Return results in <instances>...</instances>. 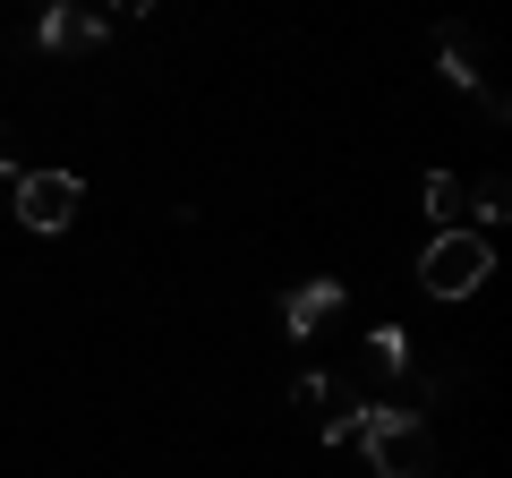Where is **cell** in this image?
<instances>
[{
  "mask_svg": "<svg viewBox=\"0 0 512 478\" xmlns=\"http://www.w3.org/2000/svg\"><path fill=\"white\" fill-rule=\"evenodd\" d=\"M367 461H376V478H427V461H436V427H427V410H410L402 393H376V402L359 410V436Z\"/></svg>",
  "mask_w": 512,
  "mask_h": 478,
  "instance_id": "obj_1",
  "label": "cell"
},
{
  "mask_svg": "<svg viewBox=\"0 0 512 478\" xmlns=\"http://www.w3.org/2000/svg\"><path fill=\"white\" fill-rule=\"evenodd\" d=\"M487 274H495V239H478V231H436L427 257H419V291L427 299H470Z\"/></svg>",
  "mask_w": 512,
  "mask_h": 478,
  "instance_id": "obj_2",
  "label": "cell"
},
{
  "mask_svg": "<svg viewBox=\"0 0 512 478\" xmlns=\"http://www.w3.org/2000/svg\"><path fill=\"white\" fill-rule=\"evenodd\" d=\"M77 205H86V180L77 171H18V188H9V214L26 222V231H69L77 222Z\"/></svg>",
  "mask_w": 512,
  "mask_h": 478,
  "instance_id": "obj_3",
  "label": "cell"
},
{
  "mask_svg": "<svg viewBox=\"0 0 512 478\" xmlns=\"http://www.w3.org/2000/svg\"><path fill=\"white\" fill-rule=\"evenodd\" d=\"M291 402L308 410V427H316L325 444H350V436H359V410L376 402V393H359V376H299Z\"/></svg>",
  "mask_w": 512,
  "mask_h": 478,
  "instance_id": "obj_4",
  "label": "cell"
},
{
  "mask_svg": "<svg viewBox=\"0 0 512 478\" xmlns=\"http://www.w3.org/2000/svg\"><path fill=\"white\" fill-rule=\"evenodd\" d=\"M333 316H342V282H333V274L299 282V291L282 299V333H291V342H316V333H325Z\"/></svg>",
  "mask_w": 512,
  "mask_h": 478,
  "instance_id": "obj_5",
  "label": "cell"
},
{
  "mask_svg": "<svg viewBox=\"0 0 512 478\" xmlns=\"http://www.w3.org/2000/svg\"><path fill=\"white\" fill-rule=\"evenodd\" d=\"M436 52H444V86H461V94H478V86H487V69H478V52H487V43H478L470 35V26H436Z\"/></svg>",
  "mask_w": 512,
  "mask_h": 478,
  "instance_id": "obj_6",
  "label": "cell"
},
{
  "mask_svg": "<svg viewBox=\"0 0 512 478\" xmlns=\"http://www.w3.org/2000/svg\"><path fill=\"white\" fill-rule=\"evenodd\" d=\"M103 35H111V18H94V9H52V18L35 26L43 52H94Z\"/></svg>",
  "mask_w": 512,
  "mask_h": 478,
  "instance_id": "obj_7",
  "label": "cell"
},
{
  "mask_svg": "<svg viewBox=\"0 0 512 478\" xmlns=\"http://www.w3.org/2000/svg\"><path fill=\"white\" fill-rule=\"evenodd\" d=\"M419 205L436 231H470V188H461V171H427L419 180Z\"/></svg>",
  "mask_w": 512,
  "mask_h": 478,
  "instance_id": "obj_8",
  "label": "cell"
},
{
  "mask_svg": "<svg viewBox=\"0 0 512 478\" xmlns=\"http://www.w3.org/2000/svg\"><path fill=\"white\" fill-rule=\"evenodd\" d=\"M495 222H512V180H504V171H487V180H470V231L487 239Z\"/></svg>",
  "mask_w": 512,
  "mask_h": 478,
  "instance_id": "obj_9",
  "label": "cell"
},
{
  "mask_svg": "<svg viewBox=\"0 0 512 478\" xmlns=\"http://www.w3.org/2000/svg\"><path fill=\"white\" fill-rule=\"evenodd\" d=\"M359 368H367V376H402V368H410V333H402V325H376V333L359 342Z\"/></svg>",
  "mask_w": 512,
  "mask_h": 478,
  "instance_id": "obj_10",
  "label": "cell"
},
{
  "mask_svg": "<svg viewBox=\"0 0 512 478\" xmlns=\"http://www.w3.org/2000/svg\"><path fill=\"white\" fill-rule=\"evenodd\" d=\"M478 111H487L495 129H504V120H512V94H504V86H478Z\"/></svg>",
  "mask_w": 512,
  "mask_h": 478,
  "instance_id": "obj_11",
  "label": "cell"
},
{
  "mask_svg": "<svg viewBox=\"0 0 512 478\" xmlns=\"http://www.w3.org/2000/svg\"><path fill=\"white\" fill-rule=\"evenodd\" d=\"M9 163H18V137H9V129H0V171H9Z\"/></svg>",
  "mask_w": 512,
  "mask_h": 478,
  "instance_id": "obj_12",
  "label": "cell"
},
{
  "mask_svg": "<svg viewBox=\"0 0 512 478\" xmlns=\"http://www.w3.org/2000/svg\"><path fill=\"white\" fill-rule=\"evenodd\" d=\"M0 214H9V197H0Z\"/></svg>",
  "mask_w": 512,
  "mask_h": 478,
  "instance_id": "obj_13",
  "label": "cell"
}]
</instances>
